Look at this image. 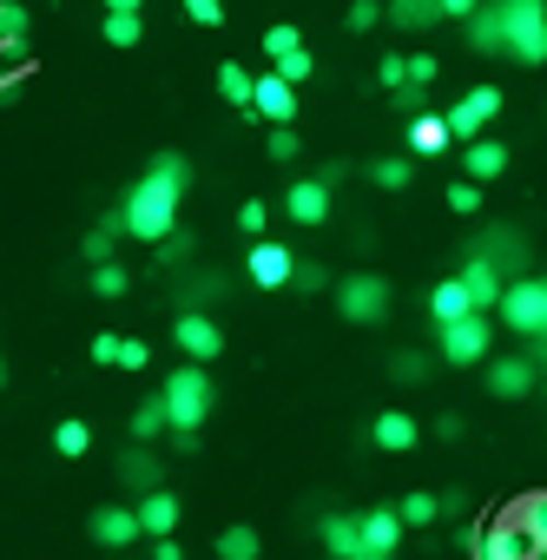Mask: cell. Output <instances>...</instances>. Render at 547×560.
<instances>
[{"label": "cell", "instance_id": "cell-7", "mask_svg": "<svg viewBox=\"0 0 547 560\" xmlns=\"http://www.w3.org/2000/svg\"><path fill=\"white\" fill-rule=\"evenodd\" d=\"M501 113V86H468L449 113H442V126H449V139L462 145V139H475V132H488V119Z\"/></svg>", "mask_w": 547, "mask_h": 560}, {"label": "cell", "instance_id": "cell-37", "mask_svg": "<svg viewBox=\"0 0 547 560\" xmlns=\"http://www.w3.org/2000/svg\"><path fill=\"white\" fill-rule=\"evenodd\" d=\"M324 284H330V270L298 257V264H291V284H284V291H324Z\"/></svg>", "mask_w": 547, "mask_h": 560}, {"label": "cell", "instance_id": "cell-11", "mask_svg": "<svg viewBox=\"0 0 547 560\" xmlns=\"http://www.w3.org/2000/svg\"><path fill=\"white\" fill-rule=\"evenodd\" d=\"M284 218L304 224V231H317V224L330 218V185H324V178H298V185L284 191Z\"/></svg>", "mask_w": 547, "mask_h": 560}, {"label": "cell", "instance_id": "cell-35", "mask_svg": "<svg viewBox=\"0 0 547 560\" xmlns=\"http://www.w3.org/2000/svg\"><path fill=\"white\" fill-rule=\"evenodd\" d=\"M370 178H376L383 191H403V185L416 178V159H376V165H370Z\"/></svg>", "mask_w": 547, "mask_h": 560}, {"label": "cell", "instance_id": "cell-48", "mask_svg": "<svg viewBox=\"0 0 547 560\" xmlns=\"http://www.w3.org/2000/svg\"><path fill=\"white\" fill-rule=\"evenodd\" d=\"M435 514H449V521H462V514H468V494H462V488H449V494H435Z\"/></svg>", "mask_w": 547, "mask_h": 560}, {"label": "cell", "instance_id": "cell-56", "mask_svg": "<svg viewBox=\"0 0 547 560\" xmlns=\"http://www.w3.org/2000/svg\"><path fill=\"white\" fill-rule=\"evenodd\" d=\"M350 560H389V553H370V547H357V553H350Z\"/></svg>", "mask_w": 547, "mask_h": 560}, {"label": "cell", "instance_id": "cell-23", "mask_svg": "<svg viewBox=\"0 0 547 560\" xmlns=\"http://www.w3.org/2000/svg\"><path fill=\"white\" fill-rule=\"evenodd\" d=\"M475 304H468V291H462V277H442V284L429 291V317H435V330L442 324H455V317H468Z\"/></svg>", "mask_w": 547, "mask_h": 560}, {"label": "cell", "instance_id": "cell-47", "mask_svg": "<svg viewBox=\"0 0 547 560\" xmlns=\"http://www.w3.org/2000/svg\"><path fill=\"white\" fill-rule=\"evenodd\" d=\"M376 80H383L389 93H396V86H409V73H403V54H383V60H376Z\"/></svg>", "mask_w": 547, "mask_h": 560}, {"label": "cell", "instance_id": "cell-29", "mask_svg": "<svg viewBox=\"0 0 547 560\" xmlns=\"http://www.w3.org/2000/svg\"><path fill=\"white\" fill-rule=\"evenodd\" d=\"M126 231H119V211H106L86 237H80V250H86V264H100V257H113V244H119Z\"/></svg>", "mask_w": 547, "mask_h": 560}, {"label": "cell", "instance_id": "cell-31", "mask_svg": "<svg viewBox=\"0 0 547 560\" xmlns=\"http://www.w3.org/2000/svg\"><path fill=\"white\" fill-rule=\"evenodd\" d=\"M218 93H224V100L244 113V106H251V73H244L237 60H224V67H218Z\"/></svg>", "mask_w": 547, "mask_h": 560}, {"label": "cell", "instance_id": "cell-21", "mask_svg": "<svg viewBox=\"0 0 547 560\" xmlns=\"http://www.w3.org/2000/svg\"><path fill=\"white\" fill-rule=\"evenodd\" d=\"M468 47L488 54V60H501V8H494V0H481V8L468 14Z\"/></svg>", "mask_w": 547, "mask_h": 560}, {"label": "cell", "instance_id": "cell-1", "mask_svg": "<svg viewBox=\"0 0 547 560\" xmlns=\"http://www.w3.org/2000/svg\"><path fill=\"white\" fill-rule=\"evenodd\" d=\"M185 185H191V165H185L178 152H159V159L139 172V185L126 191V205H119V231L139 237V244H159V237L178 224Z\"/></svg>", "mask_w": 547, "mask_h": 560}, {"label": "cell", "instance_id": "cell-12", "mask_svg": "<svg viewBox=\"0 0 547 560\" xmlns=\"http://www.w3.org/2000/svg\"><path fill=\"white\" fill-rule=\"evenodd\" d=\"M403 534H409V527H403V514H396V508H370V514H357V540H363L370 553H389V560H396Z\"/></svg>", "mask_w": 547, "mask_h": 560}, {"label": "cell", "instance_id": "cell-46", "mask_svg": "<svg viewBox=\"0 0 547 560\" xmlns=\"http://www.w3.org/2000/svg\"><path fill=\"white\" fill-rule=\"evenodd\" d=\"M185 21H198V27H218V21H224V0H185Z\"/></svg>", "mask_w": 547, "mask_h": 560}, {"label": "cell", "instance_id": "cell-54", "mask_svg": "<svg viewBox=\"0 0 547 560\" xmlns=\"http://www.w3.org/2000/svg\"><path fill=\"white\" fill-rule=\"evenodd\" d=\"M146 0H106V14H139Z\"/></svg>", "mask_w": 547, "mask_h": 560}, {"label": "cell", "instance_id": "cell-27", "mask_svg": "<svg viewBox=\"0 0 547 560\" xmlns=\"http://www.w3.org/2000/svg\"><path fill=\"white\" fill-rule=\"evenodd\" d=\"M317 534H324V547H330L337 560H350V553L363 547V540H357V514H324V521H317Z\"/></svg>", "mask_w": 547, "mask_h": 560}, {"label": "cell", "instance_id": "cell-20", "mask_svg": "<svg viewBox=\"0 0 547 560\" xmlns=\"http://www.w3.org/2000/svg\"><path fill=\"white\" fill-rule=\"evenodd\" d=\"M93 540L100 547H132L139 540V514L132 508H93Z\"/></svg>", "mask_w": 547, "mask_h": 560}, {"label": "cell", "instance_id": "cell-16", "mask_svg": "<svg viewBox=\"0 0 547 560\" xmlns=\"http://www.w3.org/2000/svg\"><path fill=\"white\" fill-rule=\"evenodd\" d=\"M534 383H540V370H534L527 357H501V363H488V389H494L501 402H521Z\"/></svg>", "mask_w": 547, "mask_h": 560}, {"label": "cell", "instance_id": "cell-2", "mask_svg": "<svg viewBox=\"0 0 547 560\" xmlns=\"http://www.w3.org/2000/svg\"><path fill=\"white\" fill-rule=\"evenodd\" d=\"M501 8V60L547 67V0H494Z\"/></svg>", "mask_w": 547, "mask_h": 560}, {"label": "cell", "instance_id": "cell-43", "mask_svg": "<svg viewBox=\"0 0 547 560\" xmlns=\"http://www.w3.org/2000/svg\"><path fill=\"white\" fill-rule=\"evenodd\" d=\"M291 47H304L298 27H270V34H264V60H278V54H291Z\"/></svg>", "mask_w": 547, "mask_h": 560}, {"label": "cell", "instance_id": "cell-49", "mask_svg": "<svg viewBox=\"0 0 547 560\" xmlns=\"http://www.w3.org/2000/svg\"><path fill=\"white\" fill-rule=\"evenodd\" d=\"M396 106H403V113H422L429 100H422V86H396Z\"/></svg>", "mask_w": 547, "mask_h": 560}, {"label": "cell", "instance_id": "cell-9", "mask_svg": "<svg viewBox=\"0 0 547 560\" xmlns=\"http://www.w3.org/2000/svg\"><path fill=\"white\" fill-rule=\"evenodd\" d=\"M172 337H178L185 363H218V350H224V330H218V317H205V311H185V317L172 324Z\"/></svg>", "mask_w": 547, "mask_h": 560}, {"label": "cell", "instance_id": "cell-19", "mask_svg": "<svg viewBox=\"0 0 547 560\" xmlns=\"http://www.w3.org/2000/svg\"><path fill=\"white\" fill-rule=\"evenodd\" d=\"M449 145H455V139H449L442 113H429V106H422V113H409V152H416V159H442Z\"/></svg>", "mask_w": 547, "mask_h": 560}, {"label": "cell", "instance_id": "cell-24", "mask_svg": "<svg viewBox=\"0 0 547 560\" xmlns=\"http://www.w3.org/2000/svg\"><path fill=\"white\" fill-rule=\"evenodd\" d=\"M383 21H396V27L422 34V27H435V21H442V0H389V8H383Z\"/></svg>", "mask_w": 547, "mask_h": 560}, {"label": "cell", "instance_id": "cell-57", "mask_svg": "<svg viewBox=\"0 0 547 560\" xmlns=\"http://www.w3.org/2000/svg\"><path fill=\"white\" fill-rule=\"evenodd\" d=\"M0 383H8V363H0Z\"/></svg>", "mask_w": 547, "mask_h": 560}, {"label": "cell", "instance_id": "cell-26", "mask_svg": "<svg viewBox=\"0 0 547 560\" xmlns=\"http://www.w3.org/2000/svg\"><path fill=\"white\" fill-rule=\"evenodd\" d=\"M481 257H488V264H494V270L508 277V270H521V264H527V244H521L514 231H488V244H481Z\"/></svg>", "mask_w": 547, "mask_h": 560}, {"label": "cell", "instance_id": "cell-34", "mask_svg": "<svg viewBox=\"0 0 547 560\" xmlns=\"http://www.w3.org/2000/svg\"><path fill=\"white\" fill-rule=\"evenodd\" d=\"M270 73H278V80H291V86H304V80L317 73V60H311L304 47H291V54H278V60H270Z\"/></svg>", "mask_w": 547, "mask_h": 560}, {"label": "cell", "instance_id": "cell-52", "mask_svg": "<svg viewBox=\"0 0 547 560\" xmlns=\"http://www.w3.org/2000/svg\"><path fill=\"white\" fill-rule=\"evenodd\" d=\"M481 8V0H442V21H468Z\"/></svg>", "mask_w": 547, "mask_h": 560}, {"label": "cell", "instance_id": "cell-33", "mask_svg": "<svg viewBox=\"0 0 547 560\" xmlns=\"http://www.w3.org/2000/svg\"><path fill=\"white\" fill-rule=\"evenodd\" d=\"M54 448H60V455H67V462H73V455H86V448H93V429H86V422H80V416H67V422H60V429H54Z\"/></svg>", "mask_w": 547, "mask_h": 560}, {"label": "cell", "instance_id": "cell-15", "mask_svg": "<svg viewBox=\"0 0 547 560\" xmlns=\"http://www.w3.org/2000/svg\"><path fill=\"white\" fill-rule=\"evenodd\" d=\"M455 277H462V291H468V304H475V311H494V298H501V284H508V277H501V270H494L481 250H475V257H468Z\"/></svg>", "mask_w": 547, "mask_h": 560}, {"label": "cell", "instance_id": "cell-44", "mask_svg": "<svg viewBox=\"0 0 547 560\" xmlns=\"http://www.w3.org/2000/svg\"><path fill=\"white\" fill-rule=\"evenodd\" d=\"M403 73H409V86H429L435 80V54H403Z\"/></svg>", "mask_w": 547, "mask_h": 560}, {"label": "cell", "instance_id": "cell-42", "mask_svg": "<svg viewBox=\"0 0 547 560\" xmlns=\"http://www.w3.org/2000/svg\"><path fill=\"white\" fill-rule=\"evenodd\" d=\"M376 21H383V8H376V0H350V14H344V27H350V34H370Z\"/></svg>", "mask_w": 547, "mask_h": 560}, {"label": "cell", "instance_id": "cell-53", "mask_svg": "<svg viewBox=\"0 0 547 560\" xmlns=\"http://www.w3.org/2000/svg\"><path fill=\"white\" fill-rule=\"evenodd\" d=\"M152 547H159V560H185V547H178V540H172V534H159V540H152Z\"/></svg>", "mask_w": 547, "mask_h": 560}, {"label": "cell", "instance_id": "cell-3", "mask_svg": "<svg viewBox=\"0 0 547 560\" xmlns=\"http://www.w3.org/2000/svg\"><path fill=\"white\" fill-rule=\"evenodd\" d=\"M159 402H165V429H205L218 389H211L205 363H185V370H172V376L159 383Z\"/></svg>", "mask_w": 547, "mask_h": 560}, {"label": "cell", "instance_id": "cell-18", "mask_svg": "<svg viewBox=\"0 0 547 560\" xmlns=\"http://www.w3.org/2000/svg\"><path fill=\"white\" fill-rule=\"evenodd\" d=\"M508 514H514V521H521V534H527V560H547V488H540V494L508 501Z\"/></svg>", "mask_w": 547, "mask_h": 560}, {"label": "cell", "instance_id": "cell-55", "mask_svg": "<svg viewBox=\"0 0 547 560\" xmlns=\"http://www.w3.org/2000/svg\"><path fill=\"white\" fill-rule=\"evenodd\" d=\"M534 337H547V277H540V330Z\"/></svg>", "mask_w": 547, "mask_h": 560}, {"label": "cell", "instance_id": "cell-32", "mask_svg": "<svg viewBox=\"0 0 547 560\" xmlns=\"http://www.w3.org/2000/svg\"><path fill=\"white\" fill-rule=\"evenodd\" d=\"M152 435H165V402H159V396H146V402L132 409V442H152Z\"/></svg>", "mask_w": 547, "mask_h": 560}, {"label": "cell", "instance_id": "cell-17", "mask_svg": "<svg viewBox=\"0 0 547 560\" xmlns=\"http://www.w3.org/2000/svg\"><path fill=\"white\" fill-rule=\"evenodd\" d=\"M132 514H139V534H152V540H159V534H172V527H178V494L159 481V488H146V494H139V508H132Z\"/></svg>", "mask_w": 547, "mask_h": 560}, {"label": "cell", "instance_id": "cell-13", "mask_svg": "<svg viewBox=\"0 0 547 560\" xmlns=\"http://www.w3.org/2000/svg\"><path fill=\"white\" fill-rule=\"evenodd\" d=\"M462 172H468L475 185H488V178H501V172H508V145H501V139H488V132H475V139H462Z\"/></svg>", "mask_w": 547, "mask_h": 560}, {"label": "cell", "instance_id": "cell-38", "mask_svg": "<svg viewBox=\"0 0 547 560\" xmlns=\"http://www.w3.org/2000/svg\"><path fill=\"white\" fill-rule=\"evenodd\" d=\"M449 211L475 218V211H481V185H475V178H455V185H449Z\"/></svg>", "mask_w": 547, "mask_h": 560}, {"label": "cell", "instance_id": "cell-8", "mask_svg": "<svg viewBox=\"0 0 547 560\" xmlns=\"http://www.w3.org/2000/svg\"><path fill=\"white\" fill-rule=\"evenodd\" d=\"M244 119L291 126V119H298V86H291V80H278V73H257V80H251V106H244Z\"/></svg>", "mask_w": 547, "mask_h": 560}, {"label": "cell", "instance_id": "cell-14", "mask_svg": "<svg viewBox=\"0 0 547 560\" xmlns=\"http://www.w3.org/2000/svg\"><path fill=\"white\" fill-rule=\"evenodd\" d=\"M370 442H376V448H389V455H409V448L422 442V422H416L409 409H383V416L370 422Z\"/></svg>", "mask_w": 547, "mask_h": 560}, {"label": "cell", "instance_id": "cell-36", "mask_svg": "<svg viewBox=\"0 0 547 560\" xmlns=\"http://www.w3.org/2000/svg\"><path fill=\"white\" fill-rule=\"evenodd\" d=\"M396 514H403V527H429V521H442V514H435V494H403Z\"/></svg>", "mask_w": 547, "mask_h": 560}, {"label": "cell", "instance_id": "cell-22", "mask_svg": "<svg viewBox=\"0 0 547 560\" xmlns=\"http://www.w3.org/2000/svg\"><path fill=\"white\" fill-rule=\"evenodd\" d=\"M119 481L132 488V494H146V488H159L165 475H159V455H146V442H132L126 455H119Z\"/></svg>", "mask_w": 547, "mask_h": 560}, {"label": "cell", "instance_id": "cell-51", "mask_svg": "<svg viewBox=\"0 0 547 560\" xmlns=\"http://www.w3.org/2000/svg\"><path fill=\"white\" fill-rule=\"evenodd\" d=\"M462 429H468L462 416H435V435H442V442H462Z\"/></svg>", "mask_w": 547, "mask_h": 560}, {"label": "cell", "instance_id": "cell-6", "mask_svg": "<svg viewBox=\"0 0 547 560\" xmlns=\"http://www.w3.org/2000/svg\"><path fill=\"white\" fill-rule=\"evenodd\" d=\"M291 264H298V250L278 244V237H251V250H244V277H251L257 291H284L291 284Z\"/></svg>", "mask_w": 547, "mask_h": 560}, {"label": "cell", "instance_id": "cell-45", "mask_svg": "<svg viewBox=\"0 0 547 560\" xmlns=\"http://www.w3.org/2000/svg\"><path fill=\"white\" fill-rule=\"evenodd\" d=\"M113 363H119V370H146V363H152V350H146L139 337H119V357H113Z\"/></svg>", "mask_w": 547, "mask_h": 560}, {"label": "cell", "instance_id": "cell-30", "mask_svg": "<svg viewBox=\"0 0 547 560\" xmlns=\"http://www.w3.org/2000/svg\"><path fill=\"white\" fill-rule=\"evenodd\" d=\"M100 34H106V47H139V40H146V21H139V14H106Z\"/></svg>", "mask_w": 547, "mask_h": 560}, {"label": "cell", "instance_id": "cell-39", "mask_svg": "<svg viewBox=\"0 0 547 560\" xmlns=\"http://www.w3.org/2000/svg\"><path fill=\"white\" fill-rule=\"evenodd\" d=\"M264 224H270V205H264V198H244V205H237V231H244V237H264Z\"/></svg>", "mask_w": 547, "mask_h": 560}, {"label": "cell", "instance_id": "cell-10", "mask_svg": "<svg viewBox=\"0 0 547 560\" xmlns=\"http://www.w3.org/2000/svg\"><path fill=\"white\" fill-rule=\"evenodd\" d=\"M475 560H527V534H521V521L501 508L494 521H481V534H475Z\"/></svg>", "mask_w": 547, "mask_h": 560}, {"label": "cell", "instance_id": "cell-4", "mask_svg": "<svg viewBox=\"0 0 547 560\" xmlns=\"http://www.w3.org/2000/svg\"><path fill=\"white\" fill-rule=\"evenodd\" d=\"M337 317L344 324H389V284H383L376 270L337 277Z\"/></svg>", "mask_w": 547, "mask_h": 560}, {"label": "cell", "instance_id": "cell-5", "mask_svg": "<svg viewBox=\"0 0 547 560\" xmlns=\"http://www.w3.org/2000/svg\"><path fill=\"white\" fill-rule=\"evenodd\" d=\"M488 343H494L488 311H468V317L442 324V363H449V370H475V363H488Z\"/></svg>", "mask_w": 547, "mask_h": 560}, {"label": "cell", "instance_id": "cell-25", "mask_svg": "<svg viewBox=\"0 0 547 560\" xmlns=\"http://www.w3.org/2000/svg\"><path fill=\"white\" fill-rule=\"evenodd\" d=\"M264 553V534L251 527V521H231L224 534H218V560H257Z\"/></svg>", "mask_w": 547, "mask_h": 560}, {"label": "cell", "instance_id": "cell-41", "mask_svg": "<svg viewBox=\"0 0 547 560\" xmlns=\"http://www.w3.org/2000/svg\"><path fill=\"white\" fill-rule=\"evenodd\" d=\"M264 152L278 159V165H291V159L304 152V145H298V126H270V145H264Z\"/></svg>", "mask_w": 547, "mask_h": 560}, {"label": "cell", "instance_id": "cell-28", "mask_svg": "<svg viewBox=\"0 0 547 560\" xmlns=\"http://www.w3.org/2000/svg\"><path fill=\"white\" fill-rule=\"evenodd\" d=\"M126 291H132V270L119 257H100L93 264V298H126Z\"/></svg>", "mask_w": 547, "mask_h": 560}, {"label": "cell", "instance_id": "cell-40", "mask_svg": "<svg viewBox=\"0 0 547 560\" xmlns=\"http://www.w3.org/2000/svg\"><path fill=\"white\" fill-rule=\"evenodd\" d=\"M389 376H396V383H422V376H429L422 350H396V357H389Z\"/></svg>", "mask_w": 547, "mask_h": 560}, {"label": "cell", "instance_id": "cell-50", "mask_svg": "<svg viewBox=\"0 0 547 560\" xmlns=\"http://www.w3.org/2000/svg\"><path fill=\"white\" fill-rule=\"evenodd\" d=\"M113 357H119V337L100 330V337H93V363H113Z\"/></svg>", "mask_w": 547, "mask_h": 560}]
</instances>
